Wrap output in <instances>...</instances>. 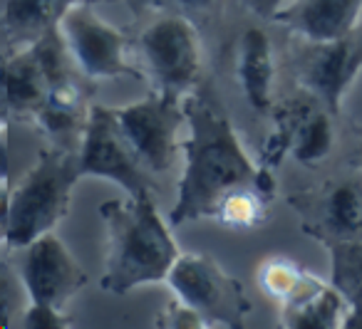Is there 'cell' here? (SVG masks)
<instances>
[{"mask_svg":"<svg viewBox=\"0 0 362 329\" xmlns=\"http://www.w3.org/2000/svg\"><path fill=\"white\" fill-rule=\"evenodd\" d=\"M189 139L181 141L187 154L184 174L169 210L171 225L214 218L226 196L243 186L276 189L268 166H256L238 141L231 119L209 97L189 95L184 100Z\"/></svg>","mask_w":362,"mask_h":329,"instance_id":"cell-1","label":"cell"},{"mask_svg":"<svg viewBox=\"0 0 362 329\" xmlns=\"http://www.w3.org/2000/svg\"><path fill=\"white\" fill-rule=\"evenodd\" d=\"M107 225V265L102 289L127 294L144 285L164 282L179 258L169 225L159 215L151 193L100 205Z\"/></svg>","mask_w":362,"mask_h":329,"instance_id":"cell-2","label":"cell"},{"mask_svg":"<svg viewBox=\"0 0 362 329\" xmlns=\"http://www.w3.org/2000/svg\"><path fill=\"white\" fill-rule=\"evenodd\" d=\"M82 179L80 159L70 149H45L23 181L6 193L3 238L8 248H25L52 233L70 210L75 184Z\"/></svg>","mask_w":362,"mask_h":329,"instance_id":"cell-3","label":"cell"},{"mask_svg":"<svg viewBox=\"0 0 362 329\" xmlns=\"http://www.w3.org/2000/svg\"><path fill=\"white\" fill-rule=\"evenodd\" d=\"M166 282L176 299L197 309L209 327L238 329L251 312L243 285L206 253H181Z\"/></svg>","mask_w":362,"mask_h":329,"instance_id":"cell-4","label":"cell"},{"mask_svg":"<svg viewBox=\"0 0 362 329\" xmlns=\"http://www.w3.org/2000/svg\"><path fill=\"white\" fill-rule=\"evenodd\" d=\"M115 112L139 164L151 174L169 171L179 149V129L187 121L184 102L179 104V95L159 87L144 100Z\"/></svg>","mask_w":362,"mask_h":329,"instance_id":"cell-5","label":"cell"},{"mask_svg":"<svg viewBox=\"0 0 362 329\" xmlns=\"http://www.w3.org/2000/svg\"><path fill=\"white\" fill-rule=\"evenodd\" d=\"M77 159L82 176H100L112 181L134 198L151 193V184L144 174L146 169L139 164L134 149L122 131L117 112L110 107H90Z\"/></svg>","mask_w":362,"mask_h":329,"instance_id":"cell-6","label":"cell"},{"mask_svg":"<svg viewBox=\"0 0 362 329\" xmlns=\"http://www.w3.org/2000/svg\"><path fill=\"white\" fill-rule=\"evenodd\" d=\"M67 45L60 28L47 30L40 40L18 50L6 60V112L18 119H35L42 114L52 80L67 67Z\"/></svg>","mask_w":362,"mask_h":329,"instance_id":"cell-7","label":"cell"},{"mask_svg":"<svg viewBox=\"0 0 362 329\" xmlns=\"http://www.w3.org/2000/svg\"><path fill=\"white\" fill-rule=\"evenodd\" d=\"M57 28L70 52V60L85 77L90 80L139 77V70H134L127 60V37L100 16H95L90 8L77 3L65 13Z\"/></svg>","mask_w":362,"mask_h":329,"instance_id":"cell-8","label":"cell"},{"mask_svg":"<svg viewBox=\"0 0 362 329\" xmlns=\"http://www.w3.org/2000/svg\"><path fill=\"white\" fill-rule=\"evenodd\" d=\"M139 50L161 90L181 95L202 75V42L187 18L166 16L154 20L141 32Z\"/></svg>","mask_w":362,"mask_h":329,"instance_id":"cell-9","label":"cell"},{"mask_svg":"<svg viewBox=\"0 0 362 329\" xmlns=\"http://www.w3.org/2000/svg\"><path fill=\"white\" fill-rule=\"evenodd\" d=\"M18 275L28 304H47L65 312L67 302L87 285V273L57 235L47 233L21 248Z\"/></svg>","mask_w":362,"mask_h":329,"instance_id":"cell-10","label":"cell"},{"mask_svg":"<svg viewBox=\"0 0 362 329\" xmlns=\"http://www.w3.org/2000/svg\"><path fill=\"white\" fill-rule=\"evenodd\" d=\"M362 72V28L327 42H310L300 55L296 75L303 90L337 114L347 90Z\"/></svg>","mask_w":362,"mask_h":329,"instance_id":"cell-11","label":"cell"},{"mask_svg":"<svg viewBox=\"0 0 362 329\" xmlns=\"http://www.w3.org/2000/svg\"><path fill=\"white\" fill-rule=\"evenodd\" d=\"M360 16L362 0H296L276 13V20L308 42H327L355 32Z\"/></svg>","mask_w":362,"mask_h":329,"instance_id":"cell-12","label":"cell"},{"mask_svg":"<svg viewBox=\"0 0 362 329\" xmlns=\"http://www.w3.org/2000/svg\"><path fill=\"white\" fill-rule=\"evenodd\" d=\"M310 220L315 223V228H310L308 233L325 240V245L335 240L362 238V181H330L317 193Z\"/></svg>","mask_w":362,"mask_h":329,"instance_id":"cell-13","label":"cell"},{"mask_svg":"<svg viewBox=\"0 0 362 329\" xmlns=\"http://www.w3.org/2000/svg\"><path fill=\"white\" fill-rule=\"evenodd\" d=\"M236 80L241 85L248 107L258 114H268L273 107L276 55H273L271 37L263 28H248L238 40Z\"/></svg>","mask_w":362,"mask_h":329,"instance_id":"cell-14","label":"cell"},{"mask_svg":"<svg viewBox=\"0 0 362 329\" xmlns=\"http://www.w3.org/2000/svg\"><path fill=\"white\" fill-rule=\"evenodd\" d=\"M350 302L332 282H317L298 302L281 307V324L291 329H335L342 327Z\"/></svg>","mask_w":362,"mask_h":329,"instance_id":"cell-15","label":"cell"},{"mask_svg":"<svg viewBox=\"0 0 362 329\" xmlns=\"http://www.w3.org/2000/svg\"><path fill=\"white\" fill-rule=\"evenodd\" d=\"M77 6V0H6L3 25L13 42H35L47 30L60 25L65 13Z\"/></svg>","mask_w":362,"mask_h":329,"instance_id":"cell-16","label":"cell"},{"mask_svg":"<svg viewBox=\"0 0 362 329\" xmlns=\"http://www.w3.org/2000/svg\"><path fill=\"white\" fill-rule=\"evenodd\" d=\"M320 104L322 102L317 100L308 109V114L303 116L291 146V156L300 166H308V169L320 166L330 156L332 146H335V126H332L330 119L332 112Z\"/></svg>","mask_w":362,"mask_h":329,"instance_id":"cell-17","label":"cell"},{"mask_svg":"<svg viewBox=\"0 0 362 329\" xmlns=\"http://www.w3.org/2000/svg\"><path fill=\"white\" fill-rule=\"evenodd\" d=\"M258 282L268 297L276 299L281 307H288L310 292L320 280L288 258H268L258 268Z\"/></svg>","mask_w":362,"mask_h":329,"instance_id":"cell-18","label":"cell"},{"mask_svg":"<svg viewBox=\"0 0 362 329\" xmlns=\"http://www.w3.org/2000/svg\"><path fill=\"white\" fill-rule=\"evenodd\" d=\"M276 189L266 186H243L223 198L214 220L231 230H253L268 220V205L273 201Z\"/></svg>","mask_w":362,"mask_h":329,"instance_id":"cell-19","label":"cell"},{"mask_svg":"<svg viewBox=\"0 0 362 329\" xmlns=\"http://www.w3.org/2000/svg\"><path fill=\"white\" fill-rule=\"evenodd\" d=\"M330 250V282L352 304L362 307V238L327 243Z\"/></svg>","mask_w":362,"mask_h":329,"instance_id":"cell-20","label":"cell"},{"mask_svg":"<svg viewBox=\"0 0 362 329\" xmlns=\"http://www.w3.org/2000/svg\"><path fill=\"white\" fill-rule=\"evenodd\" d=\"M315 97L308 95L303 100H293L288 104H283L276 114V129L271 131L268 136L266 146H263V166H276L281 164V159L286 154H291V146H293V139H296V131L300 126L303 116L308 114L313 104H315Z\"/></svg>","mask_w":362,"mask_h":329,"instance_id":"cell-21","label":"cell"},{"mask_svg":"<svg viewBox=\"0 0 362 329\" xmlns=\"http://www.w3.org/2000/svg\"><path fill=\"white\" fill-rule=\"evenodd\" d=\"M156 324L159 327H181V329H202V327H209L206 319L202 317V314L197 312V309H192L189 304H184L181 299H176V302H171L169 307L164 309V312L159 314V319H156Z\"/></svg>","mask_w":362,"mask_h":329,"instance_id":"cell-22","label":"cell"},{"mask_svg":"<svg viewBox=\"0 0 362 329\" xmlns=\"http://www.w3.org/2000/svg\"><path fill=\"white\" fill-rule=\"evenodd\" d=\"M23 327L28 329H62L70 327L65 312L47 304H28L23 312Z\"/></svg>","mask_w":362,"mask_h":329,"instance_id":"cell-23","label":"cell"},{"mask_svg":"<svg viewBox=\"0 0 362 329\" xmlns=\"http://www.w3.org/2000/svg\"><path fill=\"white\" fill-rule=\"evenodd\" d=\"M21 275L11 273V265H3V280H0V297H3V317H6V324L11 322L16 307H23V294H21Z\"/></svg>","mask_w":362,"mask_h":329,"instance_id":"cell-24","label":"cell"},{"mask_svg":"<svg viewBox=\"0 0 362 329\" xmlns=\"http://www.w3.org/2000/svg\"><path fill=\"white\" fill-rule=\"evenodd\" d=\"M278 3H281V0H251V6L256 8V11H261L263 16H271Z\"/></svg>","mask_w":362,"mask_h":329,"instance_id":"cell-25","label":"cell"},{"mask_svg":"<svg viewBox=\"0 0 362 329\" xmlns=\"http://www.w3.org/2000/svg\"><path fill=\"white\" fill-rule=\"evenodd\" d=\"M184 8H192V11H206V8H211L216 0H179Z\"/></svg>","mask_w":362,"mask_h":329,"instance_id":"cell-26","label":"cell"}]
</instances>
